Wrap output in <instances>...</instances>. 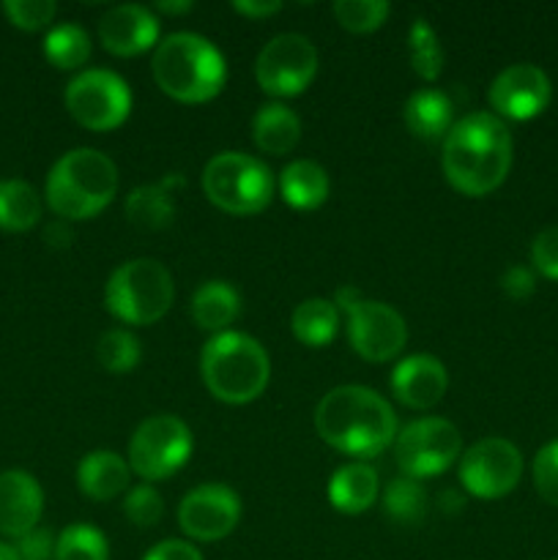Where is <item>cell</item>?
Returning a JSON list of instances; mask_svg holds the SVG:
<instances>
[{"instance_id":"30","label":"cell","mask_w":558,"mask_h":560,"mask_svg":"<svg viewBox=\"0 0 558 560\" xmlns=\"http://www.w3.org/2000/svg\"><path fill=\"white\" fill-rule=\"evenodd\" d=\"M408 52L410 66L421 80L432 82L443 71V49L438 42V33L432 31L427 20H416L408 31Z\"/></svg>"},{"instance_id":"38","label":"cell","mask_w":558,"mask_h":560,"mask_svg":"<svg viewBox=\"0 0 558 560\" xmlns=\"http://www.w3.org/2000/svg\"><path fill=\"white\" fill-rule=\"evenodd\" d=\"M20 560H49L55 558V539L47 528H33L22 539H16Z\"/></svg>"},{"instance_id":"33","label":"cell","mask_w":558,"mask_h":560,"mask_svg":"<svg viewBox=\"0 0 558 560\" xmlns=\"http://www.w3.org/2000/svg\"><path fill=\"white\" fill-rule=\"evenodd\" d=\"M392 5L386 0H337L334 16L350 33H372L386 22Z\"/></svg>"},{"instance_id":"31","label":"cell","mask_w":558,"mask_h":560,"mask_svg":"<svg viewBox=\"0 0 558 560\" xmlns=\"http://www.w3.org/2000/svg\"><path fill=\"white\" fill-rule=\"evenodd\" d=\"M96 359L98 366L109 375H126L140 364V342L126 328H113V331L98 337Z\"/></svg>"},{"instance_id":"21","label":"cell","mask_w":558,"mask_h":560,"mask_svg":"<svg viewBox=\"0 0 558 560\" xmlns=\"http://www.w3.org/2000/svg\"><path fill=\"white\" fill-rule=\"evenodd\" d=\"M191 320L208 334H224L228 326H233L235 317L241 315V295L239 290L222 279L202 282L191 295Z\"/></svg>"},{"instance_id":"12","label":"cell","mask_w":558,"mask_h":560,"mask_svg":"<svg viewBox=\"0 0 558 560\" xmlns=\"http://www.w3.org/2000/svg\"><path fill=\"white\" fill-rule=\"evenodd\" d=\"M317 74V49L315 44L299 33H282L274 36L260 49L255 60L257 85L268 96L288 98L299 96L312 85Z\"/></svg>"},{"instance_id":"6","label":"cell","mask_w":558,"mask_h":560,"mask_svg":"<svg viewBox=\"0 0 558 560\" xmlns=\"http://www.w3.org/2000/svg\"><path fill=\"white\" fill-rule=\"evenodd\" d=\"M175 284L167 268L151 257H137L113 271L104 288V306L126 326H151L170 312Z\"/></svg>"},{"instance_id":"40","label":"cell","mask_w":558,"mask_h":560,"mask_svg":"<svg viewBox=\"0 0 558 560\" xmlns=\"http://www.w3.org/2000/svg\"><path fill=\"white\" fill-rule=\"evenodd\" d=\"M142 560H202V556L197 547H191V541L164 539L153 550H148Z\"/></svg>"},{"instance_id":"43","label":"cell","mask_w":558,"mask_h":560,"mask_svg":"<svg viewBox=\"0 0 558 560\" xmlns=\"http://www.w3.org/2000/svg\"><path fill=\"white\" fill-rule=\"evenodd\" d=\"M191 5H195L191 0H184V3H173V0H170V3H164L162 0V3H156V9L164 11V14H184V11H189Z\"/></svg>"},{"instance_id":"4","label":"cell","mask_w":558,"mask_h":560,"mask_svg":"<svg viewBox=\"0 0 558 560\" xmlns=\"http://www.w3.org/2000/svg\"><path fill=\"white\" fill-rule=\"evenodd\" d=\"M118 191V167L96 148H74L53 164L47 175L49 208L63 222L93 219L113 202Z\"/></svg>"},{"instance_id":"15","label":"cell","mask_w":558,"mask_h":560,"mask_svg":"<svg viewBox=\"0 0 558 560\" xmlns=\"http://www.w3.org/2000/svg\"><path fill=\"white\" fill-rule=\"evenodd\" d=\"M553 88L545 71L534 63L507 66L490 85V107L498 118L531 120L550 104Z\"/></svg>"},{"instance_id":"42","label":"cell","mask_w":558,"mask_h":560,"mask_svg":"<svg viewBox=\"0 0 558 560\" xmlns=\"http://www.w3.org/2000/svg\"><path fill=\"white\" fill-rule=\"evenodd\" d=\"M44 238H47L49 246H69L71 233L66 230L63 222H55V224H49L47 233H44Z\"/></svg>"},{"instance_id":"9","label":"cell","mask_w":558,"mask_h":560,"mask_svg":"<svg viewBox=\"0 0 558 560\" xmlns=\"http://www.w3.org/2000/svg\"><path fill=\"white\" fill-rule=\"evenodd\" d=\"M191 454V432L178 416L159 413L142 421L129 441V468L142 481L178 474Z\"/></svg>"},{"instance_id":"44","label":"cell","mask_w":558,"mask_h":560,"mask_svg":"<svg viewBox=\"0 0 558 560\" xmlns=\"http://www.w3.org/2000/svg\"><path fill=\"white\" fill-rule=\"evenodd\" d=\"M0 560H20V552H16L14 545H5V541H0Z\"/></svg>"},{"instance_id":"37","label":"cell","mask_w":558,"mask_h":560,"mask_svg":"<svg viewBox=\"0 0 558 560\" xmlns=\"http://www.w3.org/2000/svg\"><path fill=\"white\" fill-rule=\"evenodd\" d=\"M531 262L536 271L558 282V224L545 228L531 244Z\"/></svg>"},{"instance_id":"26","label":"cell","mask_w":558,"mask_h":560,"mask_svg":"<svg viewBox=\"0 0 558 560\" xmlns=\"http://www.w3.org/2000/svg\"><path fill=\"white\" fill-rule=\"evenodd\" d=\"M293 337L306 348H326L339 331V310L334 301L326 299H306L295 306L293 320Z\"/></svg>"},{"instance_id":"32","label":"cell","mask_w":558,"mask_h":560,"mask_svg":"<svg viewBox=\"0 0 558 560\" xmlns=\"http://www.w3.org/2000/svg\"><path fill=\"white\" fill-rule=\"evenodd\" d=\"M55 560H109L107 539L88 523H74L55 541Z\"/></svg>"},{"instance_id":"14","label":"cell","mask_w":558,"mask_h":560,"mask_svg":"<svg viewBox=\"0 0 558 560\" xmlns=\"http://www.w3.org/2000/svg\"><path fill=\"white\" fill-rule=\"evenodd\" d=\"M241 520V498L224 485H202L186 492L178 506V525L189 539L219 541L233 534Z\"/></svg>"},{"instance_id":"11","label":"cell","mask_w":558,"mask_h":560,"mask_svg":"<svg viewBox=\"0 0 558 560\" xmlns=\"http://www.w3.org/2000/svg\"><path fill=\"white\" fill-rule=\"evenodd\" d=\"M460 443L463 441L452 421L430 416V419L410 421L397 432L394 457L403 476L421 481L452 468L454 459L460 457Z\"/></svg>"},{"instance_id":"34","label":"cell","mask_w":558,"mask_h":560,"mask_svg":"<svg viewBox=\"0 0 558 560\" xmlns=\"http://www.w3.org/2000/svg\"><path fill=\"white\" fill-rule=\"evenodd\" d=\"M124 514L137 528H153V525H159V520L164 514L162 495L151 485L131 487L124 498Z\"/></svg>"},{"instance_id":"41","label":"cell","mask_w":558,"mask_h":560,"mask_svg":"<svg viewBox=\"0 0 558 560\" xmlns=\"http://www.w3.org/2000/svg\"><path fill=\"white\" fill-rule=\"evenodd\" d=\"M279 9H282L279 0H257V3L255 0H233V11L252 16V20H266V16L277 14Z\"/></svg>"},{"instance_id":"7","label":"cell","mask_w":558,"mask_h":560,"mask_svg":"<svg viewBox=\"0 0 558 560\" xmlns=\"http://www.w3.org/2000/svg\"><path fill=\"white\" fill-rule=\"evenodd\" d=\"M277 178L260 159L241 151L217 153L202 170L208 200L233 217H252L271 202Z\"/></svg>"},{"instance_id":"5","label":"cell","mask_w":558,"mask_h":560,"mask_svg":"<svg viewBox=\"0 0 558 560\" xmlns=\"http://www.w3.org/2000/svg\"><path fill=\"white\" fill-rule=\"evenodd\" d=\"M200 372L206 388L219 402L246 405L266 392L271 364L257 339L224 331L208 339L202 348Z\"/></svg>"},{"instance_id":"10","label":"cell","mask_w":558,"mask_h":560,"mask_svg":"<svg viewBox=\"0 0 558 560\" xmlns=\"http://www.w3.org/2000/svg\"><path fill=\"white\" fill-rule=\"evenodd\" d=\"M66 109L91 131H113L129 118L131 91L115 71L88 69L66 85Z\"/></svg>"},{"instance_id":"1","label":"cell","mask_w":558,"mask_h":560,"mask_svg":"<svg viewBox=\"0 0 558 560\" xmlns=\"http://www.w3.org/2000/svg\"><path fill=\"white\" fill-rule=\"evenodd\" d=\"M512 135L492 113H468L443 137V175L457 191L485 197L507 180Z\"/></svg>"},{"instance_id":"29","label":"cell","mask_w":558,"mask_h":560,"mask_svg":"<svg viewBox=\"0 0 558 560\" xmlns=\"http://www.w3.org/2000/svg\"><path fill=\"white\" fill-rule=\"evenodd\" d=\"M383 512L397 525H419L427 514V492L419 479L399 476L383 492Z\"/></svg>"},{"instance_id":"19","label":"cell","mask_w":558,"mask_h":560,"mask_svg":"<svg viewBox=\"0 0 558 560\" xmlns=\"http://www.w3.org/2000/svg\"><path fill=\"white\" fill-rule=\"evenodd\" d=\"M131 468L120 454L115 452H91L82 457L80 468H77V487L82 495H88L96 503L115 501L120 492L129 487Z\"/></svg>"},{"instance_id":"35","label":"cell","mask_w":558,"mask_h":560,"mask_svg":"<svg viewBox=\"0 0 558 560\" xmlns=\"http://www.w3.org/2000/svg\"><path fill=\"white\" fill-rule=\"evenodd\" d=\"M3 11L11 20V25L33 33L42 31V27H47L55 20L58 5L53 0H5Z\"/></svg>"},{"instance_id":"2","label":"cell","mask_w":558,"mask_h":560,"mask_svg":"<svg viewBox=\"0 0 558 560\" xmlns=\"http://www.w3.org/2000/svg\"><path fill=\"white\" fill-rule=\"evenodd\" d=\"M315 430L337 452L356 459H372L397 438L392 405L364 386H339L315 408Z\"/></svg>"},{"instance_id":"36","label":"cell","mask_w":558,"mask_h":560,"mask_svg":"<svg viewBox=\"0 0 558 560\" xmlns=\"http://www.w3.org/2000/svg\"><path fill=\"white\" fill-rule=\"evenodd\" d=\"M534 485L542 501L558 506V441L547 443L534 457Z\"/></svg>"},{"instance_id":"18","label":"cell","mask_w":558,"mask_h":560,"mask_svg":"<svg viewBox=\"0 0 558 560\" xmlns=\"http://www.w3.org/2000/svg\"><path fill=\"white\" fill-rule=\"evenodd\" d=\"M449 388L446 366L432 355H410L392 372V394L414 410H430Z\"/></svg>"},{"instance_id":"25","label":"cell","mask_w":558,"mask_h":560,"mask_svg":"<svg viewBox=\"0 0 558 560\" xmlns=\"http://www.w3.org/2000/svg\"><path fill=\"white\" fill-rule=\"evenodd\" d=\"M279 191H282V200L295 211H315L328 197V175L321 164L299 159L282 170Z\"/></svg>"},{"instance_id":"28","label":"cell","mask_w":558,"mask_h":560,"mask_svg":"<svg viewBox=\"0 0 558 560\" xmlns=\"http://www.w3.org/2000/svg\"><path fill=\"white\" fill-rule=\"evenodd\" d=\"M44 58L55 69H80L91 58V36L74 22L55 25L44 38Z\"/></svg>"},{"instance_id":"39","label":"cell","mask_w":558,"mask_h":560,"mask_svg":"<svg viewBox=\"0 0 558 560\" xmlns=\"http://www.w3.org/2000/svg\"><path fill=\"white\" fill-rule=\"evenodd\" d=\"M501 290L514 301L528 299V295L536 290V279H534V273H531V268H525V266L509 268V271L501 277Z\"/></svg>"},{"instance_id":"16","label":"cell","mask_w":558,"mask_h":560,"mask_svg":"<svg viewBox=\"0 0 558 560\" xmlns=\"http://www.w3.org/2000/svg\"><path fill=\"white\" fill-rule=\"evenodd\" d=\"M98 42L118 58L148 52L159 42L156 14L140 3L115 5L98 22Z\"/></svg>"},{"instance_id":"17","label":"cell","mask_w":558,"mask_h":560,"mask_svg":"<svg viewBox=\"0 0 558 560\" xmlns=\"http://www.w3.org/2000/svg\"><path fill=\"white\" fill-rule=\"evenodd\" d=\"M44 512V492L38 481L25 470L0 474V534L22 539L38 528Z\"/></svg>"},{"instance_id":"24","label":"cell","mask_w":558,"mask_h":560,"mask_svg":"<svg viewBox=\"0 0 558 560\" xmlns=\"http://www.w3.org/2000/svg\"><path fill=\"white\" fill-rule=\"evenodd\" d=\"M252 140L263 153L271 156H284L293 151L301 140V120L284 104L271 102L260 107L252 118Z\"/></svg>"},{"instance_id":"27","label":"cell","mask_w":558,"mask_h":560,"mask_svg":"<svg viewBox=\"0 0 558 560\" xmlns=\"http://www.w3.org/2000/svg\"><path fill=\"white\" fill-rule=\"evenodd\" d=\"M42 219V200L31 184L20 178L0 180V230L25 233Z\"/></svg>"},{"instance_id":"23","label":"cell","mask_w":558,"mask_h":560,"mask_svg":"<svg viewBox=\"0 0 558 560\" xmlns=\"http://www.w3.org/2000/svg\"><path fill=\"white\" fill-rule=\"evenodd\" d=\"M377 474L367 463L342 465L328 481V501L342 514H361L377 501Z\"/></svg>"},{"instance_id":"3","label":"cell","mask_w":558,"mask_h":560,"mask_svg":"<svg viewBox=\"0 0 558 560\" xmlns=\"http://www.w3.org/2000/svg\"><path fill=\"white\" fill-rule=\"evenodd\" d=\"M151 69L162 93L184 104L211 102L228 82L222 52L197 33H170L156 44Z\"/></svg>"},{"instance_id":"22","label":"cell","mask_w":558,"mask_h":560,"mask_svg":"<svg viewBox=\"0 0 558 560\" xmlns=\"http://www.w3.org/2000/svg\"><path fill=\"white\" fill-rule=\"evenodd\" d=\"M403 118L410 135L419 137V140L435 142L446 137L449 129L454 126V107L446 93L435 91V88H425V91H416L405 102Z\"/></svg>"},{"instance_id":"20","label":"cell","mask_w":558,"mask_h":560,"mask_svg":"<svg viewBox=\"0 0 558 560\" xmlns=\"http://www.w3.org/2000/svg\"><path fill=\"white\" fill-rule=\"evenodd\" d=\"M181 186L178 175H167L156 184L137 186L126 197V219L140 230H164L175 219V189Z\"/></svg>"},{"instance_id":"13","label":"cell","mask_w":558,"mask_h":560,"mask_svg":"<svg viewBox=\"0 0 558 560\" xmlns=\"http://www.w3.org/2000/svg\"><path fill=\"white\" fill-rule=\"evenodd\" d=\"M523 476V454L507 438H485L460 459V481L468 495L496 501L509 495Z\"/></svg>"},{"instance_id":"8","label":"cell","mask_w":558,"mask_h":560,"mask_svg":"<svg viewBox=\"0 0 558 560\" xmlns=\"http://www.w3.org/2000/svg\"><path fill=\"white\" fill-rule=\"evenodd\" d=\"M337 310L348 312L350 348L372 364L392 361L408 342V326L394 306L361 299L353 288L337 293Z\"/></svg>"}]
</instances>
